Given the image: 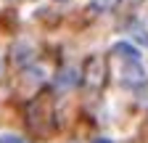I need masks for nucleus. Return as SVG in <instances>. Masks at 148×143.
<instances>
[{"label": "nucleus", "instance_id": "7ed1b4c3", "mask_svg": "<svg viewBox=\"0 0 148 143\" xmlns=\"http://www.w3.org/2000/svg\"><path fill=\"white\" fill-rule=\"evenodd\" d=\"M122 80L124 82H143L145 80V72L140 69V64L138 61H124V66H122Z\"/></svg>", "mask_w": 148, "mask_h": 143}, {"label": "nucleus", "instance_id": "20e7f679", "mask_svg": "<svg viewBox=\"0 0 148 143\" xmlns=\"http://www.w3.org/2000/svg\"><path fill=\"white\" fill-rule=\"evenodd\" d=\"M119 3H122V0H90V3H87V11H92V13H106V11H114Z\"/></svg>", "mask_w": 148, "mask_h": 143}, {"label": "nucleus", "instance_id": "423d86ee", "mask_svg": "<svg viewBox=\"0 0 148 143\" xmlns=\"http://www.w3.org/2000/svg\"><path fill=\"white\" fill-rule=\"evenodd\" d=\"M92 143H111V140H108V138H95Z\"/></svg>", "mask_w": 148, "mask_h": 143}, {"label": "nucleus", "instance_id": "f03ea898", "mask_svg": "<svg viewBox=\"0 0 148 143\" xmlns=\"http://www.w3.org/2000/svg\"><path fill=\"white\" fill-rule=\"evenodd\" d=\"M87 82L92 87H101V82H103V61L101 58H90L87 61Z\"/></svg>", "mask_w": 148, "mask_h": 143}, {"label": "nucleus", "instance_id": "f257e3e1", "mask_svg": "<svg viewBox=\"0 0 148 143\" xmlns=\"http://www.w3.org/2000/svg\"><path fill=\"white\" fill-rule=\"evenodd\" d=\"M111 56H114V58H122V61H138L140 53H138L135 45H130V43H116L114 48H111Z\"/></svg>", "mask_w": 148, "mask_h": 143}, {"label": "nucleus", "instance_id": "39448f33", "mask_svg": "<svg viewBox=\"0 0 148 143\" xmlns=\"http://www.w3.org/2000/svg\"><path fill=\"white\" fill-rule=\"evenodd\" d=\"M0 143H24V140H18V138H13V135H3V138H0Z\"/></svg>", "mask_w": 148, "mask_h": 143}]
</instances>
